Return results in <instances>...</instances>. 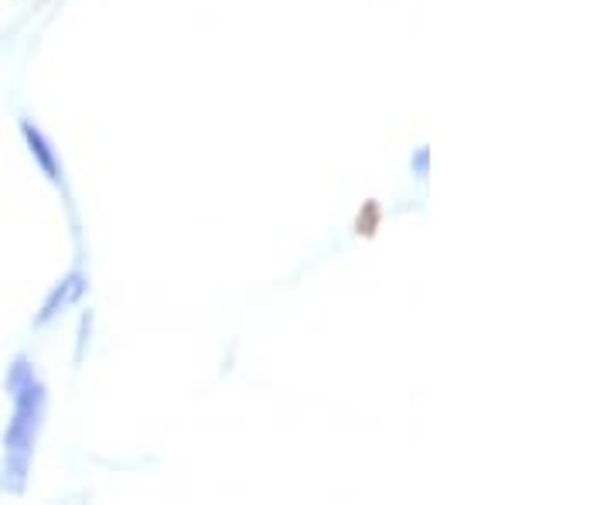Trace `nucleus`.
<instances>
[{"label":"nucleus","mask_w":614,"mask_h":505,"mask_svg":"<svg viewBox=\"0 0 614 505\" xmlns=\"http://www.w3.org/2000/svg\"><path fill=\"white\" fill-rule=\"evenodd\" d=\"M427 161H430V151L420 147V154L413 157V171H420V178H427Z\"/></svg>","instance_id":"obj_7"},{"label":"nucleus","mask_w":614,"mask_h":505,"mask_svg":"<svg viewBox=\"0 0 614 505\" xmlns=\"http://www.w3.org/2000/svg\"><path fill=\"white\" fill-rule=\"evenodd\" d=\"M89 328H93V314H82V325H79V349H76V362H82L86 355V342H89Z\"/></svg>","instance_id":"obj_6"},{"label":"nucleus","mask_w":614,"mask_h":505,"mask_svg":"<svg viewBox=\"0 0 614 505\" xmlns=\"http://www.w3.org/2000/svg\"><path fill=\"white\" fill-rule=\"evenodd\" d=\"M376 222H379V205L376 202H369L365 205V215H359V233H376Z\"/></svg>","instance_id":"obj_5"},{"label":"nucleus","mask_w":614,"mask_h":505,"mask_svg":"<svg viewBox=\"0 0 614 505\" xmlns=\"http://www.w3.org/2000/svg\"><path fill=\"white\" fill-rule=\"evenodd\" d=\"M18 130H21V137H24V147H28V154L35 157V164L41 168V175L52 181L55 188H62V192H65V168H62V161H58V151L52 147V140L41 134V130L28 117H21Z\"/></svg>","instance_id":"obj_2"},{"label":"nucleus","mask_w":614,"mask_h":505,"mask_svg":"<svg viewBox=\"0 0 614 505\" xmlns=\"http://www.w3.org/2000/svg\"><path fill=\"white\" fill-rule=\"evenodd\" d=\"M31 379H35V366L28 362V355H14V362L7 366V376H4L7 396H14L18 389H24Z\"/></svg>","instance_id":"obj_4"},{"label":"nucleus","mask_w":614,"mask_h":505,"mask_svg":"<svg viewBox=\"0 0 614 505\" xmlns=\"http://www.w3.org/2000/svg\"><path fill=\"white\" fill-rule=\"evenodd\" d=\"M11 400H14V413L4 430V488L7 492H24L31 458H35V444L41 434V420H45V410H48L45 383L35 376Z\"/></svg>","instance_id":"obj_1"},{"label":"nucleus","mask_w":614,"mask_h":505,"mask_svg":"<svg viewBox=\"0 0 614 505\" xmlns=\"http://www.w3.org/2000/svg\"><path fill=\"white\" fill-rule=\"evenodd\" d=\"M86 294V273L82 270H72V273H65L62 280L52 287V294L45 297V304H41V311L35 314V328H45V325H52V321L62 314L65 308H69L72 301H79V297Z\"/></svg>","instance_id":"obj_3"}]
</instances>
